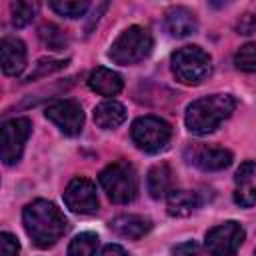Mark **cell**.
I'll use <instances>...</instances> for the list:
<instances>
[{
    "instance_id": "1",
    "label": "cell",
    "mask_w": 256,
    "mask_h": 256,
    "mask_svg": "<svg viewBox=\"0 0 256 256\" xmlns=\"http://www.w3.org/2000/svg\"><path fill=\"white\" fill-rule=\"evenodd\" d=\"M22 222L26 234L38 248L54 246L68 228V220L60 212V208H56V204L42 198L26 204L22 212Z\"/></svg>"
},
{
    "instance_id": "2",
    "label": "cell",
    "mask_w": 256,
    "mask_h": 256,
    "mask_svg": "<svg viewBox=\"0 0 256 256\" xmlns=\"http://www.w3.org/2000/svg\"><path fill=\"white\" fill-rule=\"evenodd\" d=\"M236 108V100L230 94H210L194 100L186 108V128L190 134L204 136L214 132Z\"/></svg>"
},
{
    "instance_id": "3",
    "label": "cell",
    "mask_w": 256,
    "mask_h": 256,
    "mask_svg": "<svg viewBox=\"0 0 256 256\" xmlns=\"http://www.w3.org/2000/svg\"><path fill=\"white\" fill-rule=\"evenodd\" d=\"M154 46L152 34L148 32V28L144 26H130L126 28L110 46L108 50V58L116 64L122 66H132L142 62L144 58L150 56Z\"/></svg>"
},
{
    "instance_id": "4",
    "label": "cell",
    "mask_w": 256,
    "mask_h": 256,
    "mask_svg": "<svg viewBox=\"0 0 256 256\" xmlns=\"http://www.w3.org/2000/svg\"><path fill=\"white\" fill-rule=\"evenodd\" d=\"M98 182H100L102 190L106 192V196L112 202H116V204H128L138 194V176H136V170L126 160H118V162L108 164L100 172Z\"/></svg>"
},
{
    "instance_id": "5",
    "label": "cell",
    "mask_w": 256,
    "mask_h": 256,
    "mask_svg": "<svg viewBox=\"0 0 256 256\" xmlns=\"http://www.w3.org/2000/svg\"><path fill=\"white\" fill-rule=\"evenodd\" d=\"M170 64H172V74L176 76V80L186 84V86L200 84L212 70V58L200 46L178 48L172 54Z\"/></svg>"
},
{
    "instance_id": "6",
    "label": "cell",
    "mask_w": 256,
    "mask_h": 256,
    "mask_svg": "<svg viewBox=\"0 0 256 256\" xmlns=\"http://www.w3.org/2000/svg\"><path fill=\"white\" fill-rule=\"evenodd\" d=\"M130 136L140 150L148 154H156L170 142L172 128L166 120L158 116H140L132 122Z\"/></svg>"
},
{
    "instance_id": "7",
    "label": "cell",
    "mask_w": 256,
    "mask_h": 256,
    "mask_svg": "<svg viewBox=\"0 0 256 256\" xmlns=\"http://www.w3.org/2000/svg\"><path fill=\"white\" fill-rule=\"evenodd\" d=\"M244 238H246V232L240 226V222L228 220L206 232L204 246L210 256H236Z\"/></svg>"
},
{
    "instance_id": "8",
    "label": "cell",
    "mask_w": 256,
    "mask_h": 256,
    "mask_svg": "<svg viewBox=\"0 0 256 256\" xmlns=\"http://www.w3.org/2000/svg\"><path fill=\"white\" fill-rule=\"evenodd\" d=\"M30 132L32 122L28 118H12L2 124V162L6 166H12L22 158Z\"/></svg>"
},
{
    "instance_id": "9",
    "label": "cell",
    "mask_w": 256,
    "mask_h": 256,
    "mask_svg": "<svg viewBox=\"0 0 256 256\" xmlns=\"http://www.w3.org/2000/svg\"><path fill=\"white\" fill-rule=\"evenodd\" d=\"M46 118L66 136H76L84 126V112L76 100H56L46 106Z\"/></svg>"
},
{
    "instance_id": "10",
    "label": "cell",
    "mask_w": 256,
    "mask_h": 256,
    "mask_svg": "<svg viewBox=\"0 0 256 256\" xmlns=\"http://www.w3.org/2000/svg\"><path fill=\"white\" fill-rule=\"evenodd\" d=\"M64 204L76 212V214H96L98 212V194H96V186L92 180L88 178H74L68 182L66 190H64Z\"/></svg>"
},
{
    "instance_id": "11",
    "label": "cell",
    "mask_w": 256,
    "mask_h": 256,
    "mask_svg": "<svg viewBox=\"0 0 256 256\" xmlns=\"http://www.w3.org/2000/svg\"><path fill=\"white\" fill-rule=\"evenodd\" d=\"M186 158L204 172H218L232 164V152L220 146H192L186 150Z\"/></svg>"
},
{
    "instance_id": "12",
    "label": "cell",
    "mask_w": 256,
    "mask_h": 256,
    "mask_svg": "<svg viewBox=\"0 0 256 256\" xmlns=\"http://www.w3.org/2000/svg\"><path fill=\"white\" fill-rule=\"evenodd\" d=\"M234 202L242 208H250L256 204V160H248L236 170Z\"/></svg>"
},
{
    "instance_id": "13",
    "label": "cell",
    "mask_w": 256,
    "mask_h": 256,
    "mask_svg": "<svg viewBox=\"0 0 256 256\" xmlns=\"http://www.w3.org/2000/svg\"><path fill=\"white\" fill-rule=\"evenodd\" d=\"M0 62H2V72L6 76H18L26 68V46L20 38L16 36H6L2 38L0 44Z\"/></svg>"
},
{
    "instance_id": "14",
    "label": "cell",
    "mask_w": 256,
    "mask_h": 256,
    "mask_svg": "<svg viewBox=\"0 0 256 256\" xmlns=\"http://www.w3.org/2000/svg\"><path fill=\"white\" fill-rule=\"evenodd\" d=\"M110 230L120 238L140 240L152 230V220L142 214H120L114 220H110Z\"/></svg>"
},
{
    "instance_id": "15",
    "label": "cell",
    "mask_w": 256,
    "mask_h": 256,
    "mask_svg": "<svg viewBox=\"0 0 256 256\" xmlns=\"http://www.w3.org/2000/svg\"><path fill=\"white\" fill-rule=\"evenodd\" d=\"M164 28L174 38H186L198 30V20L192 10H188L184 6H174L166 12Z\"/></svg>"
},
{
    "instance_id": "16",
    "label": "cell",
    "mask_w": 256,
    "mask_h": 256,
    "mask_svg": "<svg viewBox=\"0 0 256 256\" xmlns=\"http://www.w3.org/2000/svg\"><path fill=\"white\" fill-rule=\"evenodd\" d=\"M88 86L100 96H116L122 90L124 80H122V76L118 72H114V70H110L106 66H98V68H94L90 72Z\"/></svg>"
},
{
    "instance_id": "17",
    "label": "cell",
    "mask_w": 256,
    "mask_h": 256,
    "mask_svg": "<svg viewBox=\"0 0 256 256\" xmlns=\"http://www.w3.org/2000/svg\"><path fill=\"white\" fill-rule=\"evenodd\" d=\"M146 188L154 200H160L168 196L174 190V172L168 164H156L150 168L148 178H146Z\"/></svg>"
},
{
    "instance_id": "18",
    "label": "cell",
    "mask_w": 256,
    "mask_h": 256,
    "mask_svg": "<svg viewBox=\"0 0 256 256\" xmlns=\"http://www.w3.org/2000/svg\"><path fill=\"white\" fill-rule=\"evenodd\" d=\"M200 206V196L194 190H172L166 196V212L174 218L190 216Z\"/></svg>"
},
{
    "instance_id": "19",
    "label": "cell",
    "mask_w": 256,
    "mask_h": 256,
    "mask_svg": "<svg viewBox=\"0 0 256 256\" xmlns=\"http://www.w3.org/2000/svg\"><path fill=\"white\" fill-rule=\"evenodd\" d=\"M126 120V108L116 100H104L94 108V122L102 130H114Z\"/></svg>"
},
{
    "instance_id": "20",
    "label": "cell",
    "mask_w": 256,
    "mask_h": 256,
    "mask_svg": "<svg viewBox=\"0 0 256 256\" xmlns=\"http://www.w3.org/2000/svg\"><path fill=\"white\" fill-rule=\"evenodd\" d=\"M98 248V236L94 232H82L74 236V240L68 246V256H96Z\"/></svg>"
},
{
    "instance_id": "21",
    "label": "cell",
    "mask_w": 256,
    "mask_h": 256,
    "mask_svg": "<svg viewBox=\"0 0 256 256\" xmlns=\"http://www.w3.org/2000/svg\"><path fill=\"white\" fill-rule=\"evenodd\" d=\"M10 10H12V26H14V28H22V26L30 24L32 18L36 16V12H38V2L18 0V2H12Z\"/></svg>"
},
{
    "instance_id": "22",
    "label": "cell",
    "mask_w": 256,
    "mask_h": 256,
    "mask_svg": "<svg viewBox=\"0 0 256 256\" xmlns=\"http://www.w3.org/2000/svg\"><path fill=\"white\" fill-rule=\"evenodd\" d=\"M234 66L240 72H248V74L256 72V42H248V44H244L236 50Z\"/></svg>"
},
{
    "instance_id": "23",
    "label": "cell",
    "mask_w": 256,
    "mask_h": 256,
    "mask_svg": "<svg viewBox=\"0 0 256 256\" xmlns=\"http://www.w3.org/2000/svg\"><path fill=\"white\" fill-rule=\"evenodd\" d=\"M40 40L50 48V50H62L68 44L66 34L56 26V24H44L40 26Z\"/></svg>"
},
{
    "instance_id": "24",
    "label": "cell",
    "mask_w": 256,
    "mask_h": 256,
    "mask_svg": "<svg viewBox=\"0 0 256 256\" xmlns=\"http://www.w3.org/2000/svg\"><path fill=\"white\" fill-rule=\"evenodd\" d=\"M50 8L66 18H80L86 14L88 10V2L86 0H60V2H50Z\"/></svg>"
},
{
    "instance_id": "25",
    "label": "cell",
    "mask_w": 256,
    "mask_h": 256,
    "mask_svg": "<svg viewBox=\"0 0 256 256\" xmlns=\"http://www.w3.org/2000/svg\"><path fill=\"white\" fill-rule=\"evenodd\" d=\"M66 64H68V60H52V58L38 60V64H36V68H34V72H30V74L26 76V82H32V80H36V78L48 76V74H52V72H56V70L64 68Z\"/></svg>"
},
{
    "instance_id": "26",
    "label": "cell",
    "mask_w": 256,
    "mask_h": 256,
    "mask_svg": "<svg viewBox=\"0 0 256 256\" xmlns=\"http://www.w3.org/2000/svg\"><path fill=\"white\" fill-rule=\"evenodd\" d=\"M20 252V242L14 234L2 232L0 234V256H18Z\"/></svg>"
},
{
    "instance_id": "27",
    "label": "cell",
    "mask_w": 256,
    "mask_h": 256,
    "mask_svg": "<svg viewBox=\"0 0 256 256\" xmlns=\"http://www.w3.org/2000/svg\"><path fill=\"white\" fill-rule=\"evenodd\" d=\"M172 254L174 256H200V246L194 240L182 242V244H178V246L172 248Z\"/></svg>"
},
{
    "instance_id": "28",
    "label": "cell",
    "mask_w": 256,
    "mask_h": 256,
    "mask_svg": "<svg viewBox=\"0 0 256 256\" xmlns=\"http://www.w3.org/2000/svg\"><path fill=\"white\" fill-rule=\"evenodd\" d=\"M236 28H238L240 34H250V32H254V28H256V16H254V14H244V16L238 20Z\"/></svg>"
},
{
    "instance_id": "29",
    "label": "cell",
    "mask_w": 256,
    "mask_h": 256,
    "mask_svg": "<svg viewBox=\"0 0 256 256\" xmlns=\"http://www.w3.org/2000/svg\"><path fill=\"white\" fill-rule=\"evenodd\" d=\"M100 256H128V252L118 244H108V246H104Z\"/></svg>"
},
{
    "instance_id": "30",
    "label": "cell",
    "mask_w": 256,
    "mask_h": 256,
    "mask_svg": "<svg viewBox=\"0 0 256 256\" xmlns=\"http://www.w3.org/2000/svg\"><path fill=\"white\" fill-rule=\"evenodd\" d=\"M254 254H256V246H254Z\"/></svg>"
}]
</instances>
